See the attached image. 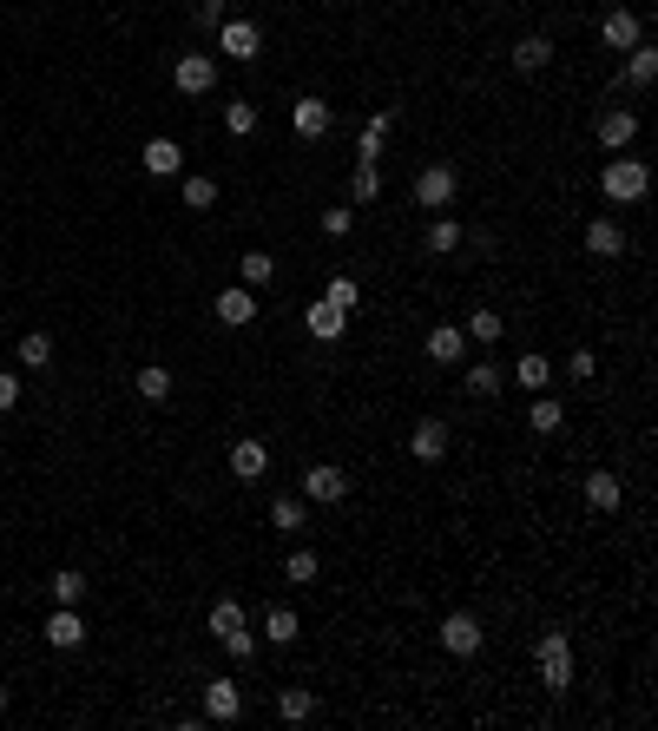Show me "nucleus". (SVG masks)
I'll list each match as a JSON object with an SVG mask.
<instances>
[{
  "mask_svg": "<svg viewBox=\"0 0 658 731\" xmlns=\"http://www.w3.org/2000/svg\"><path fill=\"white\" fill-rule=\"evenodd\" d=\"M599 191H606L612 205H639L645 191H652V172H645V159H626V152H612L606 172H599Z\"/></svg>",
  "mask_w": 658,
  "mask_h": 731,
  "instance_id": "f257e3e1",
  "label": "nucleus"
},
{
  "mask_svg": "<svg viewBox=\"0 0 658 731\" xmlns=\"http://www.w3.org/2000/svg\"><path fill=\"white\" fill-rule=\"evenodd\" d=\"M540 685H547L553 699H566V685H573V646H566L560 626L540 633Z\"/></svg>",
  "mask_w": 658,
  "mask_h": 731,
  "instance_id": "f03ea898",
  "label": "nucleus"
},
{
  "mask_svg": "<svg viewBox=\"0 0 658 731\" xmlns=\"http://www.w3.org/2000/svg\"><path fill=\"white\" fill-rule=\"evenodd\" d=\"M455 191H461V178H455V165H422V178H415V205L422 211H448L455 205Z\"/></svg>",
  "mask_w": 658,
  "mask_h": 731,
  "instance_id": "7ed1b4c3",
  "label": "nucleus"
},
{
  "mask_svg": "<svg viewBox=\"0 0 658 731\" xmlns=\"http://www.w3.org/2000/svg\"><path fill=\"white\" fill-rule=\"evenodd\" d=\"M172 86H178V93H191V99H204L211 86H218V60H211V53H178Z\"/></svg>",
  "mask_w": 658,
  "mask_h": 731,
  "instance_id": "20e7f679",
  "label": "nucleus"
},
{
  "mask_svg": "<svg viewBox=\"0 0 658 731\" xmlns=\"http://www.w3.org/2000/svg\"><path fill=\"white\" fill-rule=\"evenodd\" d=\"M329 126H336V106H329V99L303 93L297 106H290V132H297V139H329Z\"/></svg>",
  "mask_w": 658,
  "mask_h": 731,
  "instance_id": "39448f33",
  "label": "nucleus"
},
{
  "mask_svg": "<svg viewBox=\"0 0 658 731\" xmlns=\"http://www.w3.org/2000/svg\"><path fill=\"white\" fill-rule=\"evenodd\" d=\"M343 494H349V475L336 468V461H316L310 475H303V501H323V508H336Z\"/></svg>",
  "mask_w": 658,
  "mask_h": 731,
  "instance_id": "423d86ee",
  "label": "nucleus"
},
{
  "mask_svg": "<svg viewBox=\"0 0 658 731\" xmlns=\"http://www.w3.org/2000/svg\"><path fill=\"white\" fill-rule=\"evenodd\" d=\"M481 620H474V613H448V620H441V646L455 652V659H474V652H481Z\"/></svg>",
  "mask_w": 658,
  "mask_h": 731,
  "instance_id": "0eeeda50",
  "label": "nucleus"
},
{
  "mask_svg": "<svg viewBox=\"0 0 658 731\" xmlns=\"http://www.w3.org/2000/svg\"><path fill=\"white\" fill-rule=\"evenodd\" d=\"M599 145H606V152H626L632 139H639V112H626V106H606L599 112Z\"/></svg>",
  "mask_w": 658,
  "mask_h": 731,
  "instance_id": "6e6552de",
  "label": "nucleus"
},
{
  "mask_svg": "<svg viewBox=\"0 0 658 731\" xmlns=\"http://www.w3.org/2000/svg\"><path fill=\"white\" fill-rule=\"evenodd\" d=\"M211 310H218L224 330H251V323H257V290H244V284L218 290V303H211Z\"/></svg>",
  "mask_w": 658,
  "mask_h": 731,
  "instance_id": "1a4fd4ad",
  "label": "nucleus"
},
{
  "mask_svg": "<svg viewBox=\"0 0 658 731\" xmlns=\"http://www.w3.org/2000/svg\"><path fill=\"white\" fill-rule=\"evenodd\" d=\"M237 712H244V692H237V679H204V718H211V725H231Z\"/></svg>",
  "mask_w": 658,
  "mask_h": 731,
  "instance_id": "9d476101",
  "label": "nucleus"
},
{
  "mask_svg": "<svg viewBox=\"0 0 658 731\" xmlns=\"http://www.w3.org/2000/svg\"><path fill=\"white\" fill-rule=\"evenodd\" d=\"M599 40H606L612 53H626V47H639V40H645V27H639V14H632V7H612V14L599 20Z\"/></svg>",
  "mask_w": 658,
  "mask_h": 731,
  "instance_id": "9b49d317",
  "label": "nucleus"
},
{
  "mask_svg": "<svg viewBox=\"0 0 658 731\" xmlns=\"http://www.w3.org/2000/svg\"><path fill=\"white\" fill-rule=\"evenodd\" d=\"M218 47L231 53V60H257V53H264V33H257V20H224Z\"/></svg>",
  "mask_w": 658,
  "mask_h": 731,
  "instance_id": "f8f14e48",
  "label": "nucleus"
},
{
  "mask_svg": "<svg viewBox=\"0 0 658 731\" xmlns=\"http://www.w3.org/2000/svg\"><path fill=\"white\" fill-rule=\"evenodd\" d=\"M408 455H415V461H441V455H448V422L422 415V422L408 429Z\"/></svg>",
  "mask_w": 658,
  "mask_h": 731,
  "instance_id": "ddd939ff",
  "label": "nucleus"
},
{
  "mask_svg": "<svg viewBox=\"0 0 658 731\" xmlns=\"http://www.w3.org/2000/svg\"><path fill=\"white\" fill-rule=\"evenodd\" d=\"M264 468H270V448L257 442V435L231 442V475H237V481H264Z\"/></svg>",
  "mask_w": 658,
  "mask_h": 731,
  "instance_id": "4468645a",
  "label": "nucleus"
},
{
  "mask_svg": "<svg viewBox=\"0 0 658 731\" xmlns=\"http://www.w3.org/2000/svg\"><path fill=\"white\" fill-rule=\"evenodd\" d=\"M47 633V646H60V652H73L79 639H86V620H79V606H53V620L40 626Z\"/></svg>",
  "mask_w": 658,
  "mask_h": 731,
  "instance_id": "2eb2a0df",
  "label": "nucleus"
},
{
  "mask_svg": "<svg viewBox=\"0 0 658 731\" xmlns=\"http://www.w3.org/2000/svg\"><path fill=\"white\" fill-rule=\"evenodd\" d=\"M586 501H593L599 514H612L619 501H626V481L612 475V468H593V475H586Z\"/></svg>",
  "mask_w": 658,
  "mask_h": 731,
  "instance_id": "dca6fc26",
  "label": "nucleus"
},
{
  "mask_svg": "<svg viewBox=\"0 0 658 731\" xmlns=\"http://www.w3.org/2000/svg\"><path fill=\"white\" fill-rule=\"evenodd\" d=\"M547 66H553V40H547V33L514 40V73H547Z\"/></svg>",
  "mask_w": 658,
  "mask_h": 731,
  "instance_id": "f3484780",
  "label": "nucleus"
},
{
  "mask_svg": "<svg viewBox=\"0 0 658 731\" xmlns=\"http://www.w3.org/2000/svg\"><path fill=\"white\" fill-rule=\"evenodd\" d=\"M303 323H310V336H316V343H336V336H343L349 330V317H343V310H336V303H310V310H303Z\"/></svg>",
  "mask_w": 658,
  "mask_h": 731,
  "instance_id": "a211bd4d",
  "label": "nucleus"
},
{
  "mask_svg": "<svg viewBox=\"0 0 658 731\" xmlns=\"http://www.w3.org/2000/svg\"><path fill=\"white\" fill-rule=\"evenodd\" d=\"M586 251H593V257H619V251H626L619 218H593V224H586Z\"/></svg>",
  "mask_w": 658,
  "mask_h": 731,
  "instance_id": "6ab92c4d",
  "label": "nucleus"
},
{
  "mask_svg": "<svg viewBox=\"0 0 658 731\" xmlns=\"http://www.w3.org/2000/svg\"><path fill=\"white\" fill-rule=\"evenodd\" d=\"M428 363H441V369L461 363V323H441V330H428Z\"/></svg>",
  "mask_w": 658,
  "mask_h": 731,
  "instance_id": "aec40b11",
  "label": "nucleus"
},
{
  "mask_svg": "<svg viewBox=\"0 0 658 731\" xmlns=\"http://www.w3.org/2000/svg\"><path fill=\"white\" fill-rule=\"evenodd\" d=\"M501 363H474V369H461V389H468V396H481V402H494L501 396Z\"/></svg>",
  "mask_w": 658,
  "mask_h": 731,
  "instance_id": "412c9836",
  "label": "nucleus"
},
{
  "mask_svg": "<svg viewBox=\"0 0 658 731\" xmlns=\"http://www.w3.org/2000/svg\"><path fill=\"white\" fill-rule=\"evenodd\" d=\"M264 639H270V646H297V639H303V620L290 613V606H270V613H264Z\"/></svg>",
  "mask_w": 658,
  "mask_h": 731,
  "instance_id": "4be33fe9",
  "label": "nucleus"
},
{
  "mask_svg": "<svg viewBox=\"0 0 658 731\" xmlns=\"http://www.w3.org/2000/svg\"><path fill=\"white\" fill-rule=\"evenodd\" d=\"M178 165H185L178 139H145V172H152V178H172Z\"/></svg>",
  "mask_w": 658,
  "mask_h": 731,
  "instance_id": "5701e85b",
  "label": "nucleus"
},
{
  "mask_svg": "<svg viewBox=\"0 0 658 731\" xmlns=\"http://www.w3.org/2000/svg\"><path fill=\"white\" fill-rule=\"evenodd\" d=\"M626 80H632V86H652V80H658V47H652V40L626 47Z\"/></svg>",
  "mask_w": 658,
  "mask_h": 731,
  "instance_id": "b1692460",
  "label": "nucleus"
},
{
  "mask_svg": "<svg viewBox=\"0 0 658 731\" xmlns=\"http://www.w3.org/2000/svg\"><path fill=\"white\" fill-rule=\"evenodd\" d=\"M389 126H395V112L382 106L376 119H369V126H362V145H356V165H376V159H382V132H389Z\"/></svg>",
  "mask_w": 658,
  "mask_h": 731,
  "instance_id": "393cba45",
  "label": "nucleus"
},
{
  "mask_svg": "<svg viewBox=\"0 0 658 731\" xmlns=\"http://www.w3.org/2000/svg\"><path fill=\"white\" fill-rule=\"evenodd\" d=\"M237 277H244V290H264L270 277H277V257L270 251H244L237 257Z\"/></svg>",
  "mask_w": 658,
  "mask_h": 731,
  "instance_id": "a878e982",
  "label": "nucleus"
},
{
  "mask_svg": "<svg viewBox=\"0 0 658 731\" xmlns=\"http://www.w3.org/2000/svg\"><path fill=\"white\" fill-rule=\"evenodd\" d=\"M514 382H520V389H533V396H540V389H547V382H553V363H547V356H540V350H527V356H520V363H514Z\"/></svg>",
  "mask_w": 658,
  "mask_h": 731,
  "instance_id": "bb28decb",
  "label": "nucleus"
},
{
  "mask_svg": "<svg viewBox=\"0 0 658 731\" xmlns=\"http://www.w3.org/2000/svg\"><path fill=\"white\" fill-rule=\"evenodd\" d=\"M560 422H566V409L547 396V389H540V402L527 409V429H533V435H560Z\"/></svg>",
  "mask_w": 658,
  "mask_h": 731,
  "instance_id": "cd10ccee",
  "label": "nucleus"
},
{
  "mask_svg": "<svg viewBox=\"0 0 658 731\" xmlns=\"http://www.w3.org/2000/svg\"><path fill=\"white\" fill-rule=\"evenodd\" d=\"M270 527H283V534H303V494H277V501H270Z\"/></svg>",
  "mask_w": 658,
  "mask_h": 731,
  "instance_id": "c85d7f7f",
  "label": "nucleus"
},
{
  "mask_svg": "<svg viewBox=\"0 0 658 731\" xmlns=\"http://www.w3.org/2000/svg\"><path fill=\"white\" fill-rule=\"evenodd\" d=\"M178 191H185V205H191V211H211V205H218V178H204V172H191Z\"/></svg>",
  "mask_w": 658,
  "mask_h": 731,
  "instance_id": "c756f323",
  "label": "nucleus"
},
{
  "mask_svg": "<svg viewBox=\"0 0 658 731\" xmlns=\"http://www.w3.org/2000/svg\"><path fill=\"white\" fill-rule=\"evenodd\" d=\"M428 251H435V257H455L461 251V224L455 218H435V224H428Z\"/></svg>",
  "mask_w": 658,
  "mask_h": 731,
  "instance_id": "7c9ffc66",
  "label": "nucleus"
},
{
  "mask_svg": "<svg viewBox=\"0 0 658 731\" xmlns=\"http://www.w3.org/2000/svg\"><path fill=\"white\" fill-rule=\"evenodd\" d=\"M20 363H27V369H47L53 363V336L47 330H27V336H20Z\"/></svg>",
  "mask_w": 658,
  "mask_h": 731,
  "instance_id": "2f4dec72",
  "label": "nucleus"
},
{
  "mask_svg": "<svg viewBox=\"0 0 658 731\" xmlns=\"http://www.w3.org/2000/svg\"><path fill=\"white\" fill-rule=\"evenodd\" d=\"M277 712L290 718V725H303V718L316 712V699H310V692H303V685H283V692H277Z\"/></svg>",
  "mask_w": 658,
  "mask_h": 731,
  "instance_id": "473e14b6",
  "label": "nucleus"
},
{
  "mask_svg": "<svg viewBox=\"0 0 658 731\" xmlns=\"http://www.w3.org/2000/svg\"><path fill=\"white\" fill-rule=\"evenodd\" d=\"M79 600H86V573L60 567V573H53V606H79Z\"/></svg>",
  "mask_w": 658,
  "mask_h": 731,
  "instance_id": "72a5a7b5",
  "label": "nucleus"
},
{
  "mask_svg": "<svg viewBox=\"0 0 658 731\" xmlns=\"http://www.w3.org/2000/svg\"><path fill=\"white\" fill-rule=\"evenodd\" d=\"M224 132H237V139H251V132H257V106H251V99H231V106H224Z\"/></svg>",
  "mask_w": 658,
  "mask_h": 731,
  "instance_id": "f704fd0d",
  "label": "nucleus"
},
{
  "mask_svg": "<svg viewBox=\"0 0 658 731\" xmlns=\"http://www.w3.org/2000/svg\"><path fill=\"white\" fill-rule=\"evenodd\" d=\"M139 396H145V402H165V396H172V369L145 363V369H139Z\"/></svg>",
  "mask_w": 658,
  "mask_h": 731,
  "instance_id": "c9c22d12",
  "label": "nucleus"
},
{
  "mask_svg": "<svg viewBox=\"0 0 658 731\" xmlns=\"http://www.w3.org/2000/svg\"><path fill=\"white\" fill-rule=\"evenodd\" d=\"M204 626H211V633H237V626H251V620H244V606H237V600H218V606H211V620H204Z\"/></svg>",
  "mask_w": 658,
  "mask_h": 731,
  "instance_id": "e433bc0d",
  "label": "nucleus"
},
{
  "mask_svg": "<svg viewBox=\"0 0 658 731\" xmlns=\"http://www.w3.org/2000/svg\"><path fill=\"white\" fill-rule=\"evenodd\" d=\"M329 303H336V310H343V317H356V303H362V290H356V277H329V290H323Z\"/></svg>",
  "mask_w": 658,
  "mask_h": 731,
  "instance_id": "4c0bfd02",
  "label": "nucleus"
},
{
  "mask_svg": "<svg viewBox=\"0 0 658 731\" xmlns=\"http://www.w3.org/2000/svg\"><path fill=\"white\" fill-rule=\"evenodd\" d=\"M501 330H507V323L494 317V310H474V317H468V336H474V343H501Z\"/></svg>",
  "mask_w": 658,
  "mask_h": 731,
  "instance_id": "58836bf2",
  "label": "nucleus"
},
{
  "mask_svg": "<svg viewBox=\"0 0 658 731\" xmlns=\"http://www.w3.org/2000/svg\"><path fill=\"white\" fill-rule=\"evenodd\" d=\"M283 580H297V587H310V580H316V554H310V547H297V554L283 560Z\"/></svg>",
  "mask_w": 658,
  "mask_h": 731,
  "instance_id": "ea45409f",
  "label": "nucleus"
},
{
  "mask_svg": "<svg viewBox=\"0 0 658 731\" xmlns=\"http://www.w3.org/2000/svg\"><path fill=\"white\" fill-rule=\"evenodd\" d=\"M218 646H224V652H231L237 666H244V659H257V633H251V626H237V633H224V639H218Z\"/></svg>",
  "mask_w": 658,
  "mask_h": 731,
  "instance_id": "a19ab883",
  "label": "nucleus"
},
{
  "mask_svg": "<svg viewBox=\"0 0 658 731\" xmlns=\"http://www.w3.org/2000/svg\"><path fill=\"white\" fill-rule=\"evenodd\" d=\"M349 191H356V205H376V198H382V178H376V165H356V185H349Z\"/></svg>",
  "mask_w": 658,
  "mask_h": 731,
  "instance_id": "79ce46f5",
  "label": "nucleus"
},
{
  "mask_svg": "<svg viewBox=\"0 0 658 731\" xmlns=\"http://www.w3.org/2000/svg\"><path fill=\"white\" fill-rule=\"evenodd\" d=\"M224 20H231V14H224V0H198V33H218Z\"/></svg>",
  "mask_w": 658,
  "mask_h": 731,
  "instance_id": "37998d69",
  "label": "nucleus"
},
{
  "mask_svg": "<svg viewBox=\"0 0 658 731\" xmlns=\"http://www.w3.org/2000/svg\"><path fill=\"white\" fill-rule=\"evenodd\" d=\"M14 402H20V376H14V369H0V415L14 409Z\"/></svg>",
  "mask_w": 658,
  "mask_h": 731,
  "instance_id": "c03bdc74",
  "label": "nucleus"
},
{
  "mask_svg": "<svg viewBox=\"0 0 658 731\" xmlns=\"http://www.w3.org/2000/svg\"><path fill=\"white\" fill-rule=\"evenodd\" d=\"M349 224H356V218H349L343 205H336V211H323V231H329V238H349Z\"/></svg>",
  "mask_w": 658,
  "mask_h": 731,
  "instance_id": "a18cd8bd",
  "label": "nucleus"
},
{
  "mask_svg": "<svg viewBox=\"0 0 658 731\" xmlns=\"http://www.w3.org/2000/svg\"><path fill=\"white\" fill-rule=\"evenodd\" d=\"M593 369H599V363H593V350H573V356H566V376H580V382H586Z\"/></svg>",
  "mask_w": 658,
  "mask_h": 731,
  "instance_id": "49530a36",
  "label": "nucleus"
},
{
  "mask_svg": "<svg viewBox=\"0 0 658 731\" xmlns=\"http://www.w3.org/2000/svg\"><path fill=\"white\" fill-rule=\"evenodd\" d=\"M0 718H7V685H0Z\"/></svg>",
  "mask_w": 658,
  "mask_h": 731,
  "instance_id": "de8ad7c7",
  "label": "nucleus"
}]
</instances>
